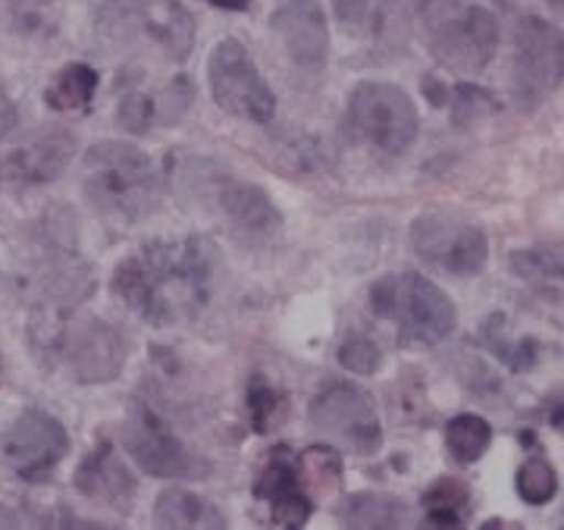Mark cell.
<instances>
[{
    "mask_svg": "<svg viewBox=\"0 0 564 530\" xmlns=\"http://www.w3.org/2000/svg\"><path fill=\"white\" fill-rule=\"evenodd\" d=\"M511 267L518 277L524 280H564V264L549 255V251H540V248H527V251H514L511 255Z\"/></svg>",
    "mask_w": 564,
    "mask_h": 530,
    "instance_id": "obj_26",
    "label": "cell"
},
{
    "mask_svg": "<svg viewBox=\"0 0 564 530\" xmlns=\"http://www.w3.org/2000/svg\"><path fill=\"white\" fill-rule=\"evenodd\" d=\"M13 25L22 35H51L57 25V3L54 0H13L10 3Z\"/></svg>",
    "mask_w": 564,
    "mask_h": 530,
    "instance_id": "obj_25",
    "label": "cell"
},
{
    "mask_svg": "<svg viewBox=\"0 0 564 530\" xmlns=\"http://www.w3.org/2000/svg\"><path fill=\"white\" fill-rule=\"evenodd\" d=\"M95 88H98V73L85 63H69L66 69H61V76L54 79L44 98L54 110H79L91 101Z\"/></svg>",
    "mask_w": 564,
    "mask_h": 530,
    "instance_id": "obj_22",
    "label": "cell"
},
{
    "mask_svg": "<svg viewBox=\"0 0 564 530\" xmlns=\"http://www.w3.org/2000/svg\"><path fill=\"white\" fill-rule=\"evenodd\" d=\"M258 496L267 499L270 518L280 528H304L307 518H311V502L299 487L295 462L282 448L263 465L261 480H258Z\"/></svg>",
    "mask_w": 564,
    "mask_h": 530,
    "instance_id": "obj_17",
    "label": "cell"
},
{
    "mask_svg": "<svg viewBox=\"0 0 564 530\" xmlns=\"http://www.w3.org/2000/svg\"><path fill=\"white\" fill-rule=\"evenodd\" d=\"M518 493L527 506H545L555 493H558V477L555 468L545 458H527L518 470Z\"/></svg>",
    "mask_w": 564,
    "mask_h": 530,
    "instance_id": "obj_24",
    "label": "cell"
},
{
    "mask_svg": "<svg viewBox=\"0 0 564 530\" xmlns=\"http://www.w3.org/2000/svg\"><path fill=\"white\" fill-rule=\"evenodd\" d=\"M154 101L148 98V95H141V91H129V95H122L120 107H117V120L129 129V132H139L144 136L148 129H151V122H154Z\"/></svg>",
    "mask_w": 564,
    "mask_h": 530,
    "instance_id": "obj_28",
    "label": "cell"
},
{
    "mask_svg": "<svg viewBox=\"0 0 564 530\" xmlns=\"http://www.w3.org/2000/svg\"><path fill=\"white\" fill-rule=\"evenodd\" d=\"M489 443H492V428L480 414H458L445 428V446L452 452V458L464 465L480 462Z\"/></svg>",
    "mask_w": 564,
    "mask_h": 530,
    "instance_id": "obj_21",
    "label": "cell"
},
{
    "mask_svg": "<svg viewBox=\"0 0 564 530\" xmlns=\"http://www.w3.org/2000/svg\"><path fill=\"white\" fill-rule=\"evenodd\" d=\"M154 524L158 528H226V518L207 499L182 487L163 489L154 502Z\"/></svg>",
    "mask_w": 564,
    "mask_h": 530,
    "instance_id": "obj_19",
    "label": "cell"
},
{
    "mask_svg": "<svg viewBox=\"0 0 564 530\" xmlns=\"http://www.w3.org/2000/svg\"><path fill=\"white\" fill-rule=\"evenodd\" d=\"M82 173L85 198L110 224H141L161 204V173L135 144L101 142L88 148Z\"/></svg>",
    "mask_w": 564,
    "mask_h": 530,
    "instance_id": "obj_2",
    "label": "cell"
},
{
    "mask_svg": "<svg viewBox=\"0 0 564 530\" xmlns=\"http://www.w3.org/2000/svg\"><path fill=\"white\" fill-rule=\"evenodd\" d=\"M514 98L524 107L545 101L564 82V32L540 17H524L514 29Z\"/></svg>",
    "mask_w": 564,
    "mask_h": 530,
    "instance_id": "obj_9",
    "label": "cell"
},
{
    "mask_svg": "<svg viewBox=\"0 0 564 530\" xmlns=\"http://www.w3.org/2000/svg\"><path fill=\"white\" fill-rule=\"evenodd\" d=\"M336 20L351 35H364L373 44H402L404 17L399 0H333Z\"/></svg>",
    "mask_w": 564,
    "mask_h": 530,
    "instance_id": "obj_18",
    "label": "cell"
},
{
    "mask_svg": "<svg viewBox=\"0 0 564 530\" xmlns=\"http://www.w3.org/2000/svg\"><path fill=\"white\" fill-rule=\"evenodd\" d=\"M13 126H17V107L0 91V139H7Z\"/></svg>",
    "mask_w": 564,
    "mask_h": 530,
    "instance_id": "obj_30",
    "label": "cell"
},
{
    "mask_svg": "<svg viewBox=\"0 0 564 530\" xmlns=\"http://www.w3.org/2000/svg\"><path fill=\"white\" fill-rule=\"evenodd\" d=\"M411 245L430 267L452 277H477L489 258L484 229L458 217L423 214L411 226Z\"/></svg>",
    "mask_w": 564,
    "mask_h": 530,
    "instance_id": "obj_10",
    "label": "cell"
},
{
    "mask_svg": "<svg viewBox=\"0 0 564 530\" xmlns=\"http://www.w3.org/2000/svg\"><path fill=\"white\" fill-rule=\"evenodd\" d=\"M370 307L377 317L395 324L408 346H440L458 324L452 299L421 273H392L373 283Z\"/></svg>",
    "mask_w": 564,
    "mask_h": 530,
    "instance_id": "obj_4",
    "label": "cell"
},
{
    "mask_svg": "<svg viewBox=\"0 0 564 530\" xmlns=\"http://www.w3.org/2000/svg\"><path fill=\"white\" fill-rule=\"evenodd\" d=\"M207 79H210L214 101L220 104L226 113L239 120L261 122V126L276 117V95L239 41L226 39L210 51Z\"/></svg>",
    "mask_w": 564,
    "mask_h": 530,
    "instance_id": "obj_7",
    "label": "cell"
},
{
    "mask_svg": "<svg viewBox=\"0 0 564 530\" xmlns=\"http://www.w3.org/2000/svg\"><path fill=\"white\" fill-rule=\"evenodd\" d=\"M214 258L204 239H158L113 270V292L148 324L195 317L210 299Z\"/></svg>",
    "mask_w": 564,
    "mask_h": 530,
    "instance_id": "obj_1",
    "label": "cell"
},
{
    "mask_svg": "<svg viewBox=\"0 0 564 530\" xmlns=\"http://www.w3.org/2000/svg\"><path fill=\"white\" fill-rule=\"evenodd\" d=\"M404 509L399 506V499L392 496H380V493H358L348 499L345 509V521L351 528H395L402 524Z\"/></svg>",
    "mask_w": 564,
    "mask_h": 530,
    "instance_id": "obj_23",
    "label": "cell"
},
{
    "mask_svg": "<svg viewBox=\"0 0 564 530\" xmlns=\"http://www.w3.org/2000/svg\"><path fill=\"white\" fill-rule=\"evenodd\" d=\"M549 3V10L555 13V17H562L564 20V0H545Z\"/></svg>",
    "mask_w": 564,
    "mask_h": 530,
    "instance_id": "obj_33",
    "label": "cell"
},
{
    "mask_svg": "<svg viewBox=\"0 0 564 530\" xmlns=\"http://www.w3.org/2000/svg\"><path fill=\"white\" fill-rule=\"evenodd\" d=\"M101 25L113 35H141L176 63L195 47V17L180 0H113L101 10Z\"/></svg>",
    "mask_w": 564,
    "mask_h": 530,
    "instance_id": "obj_8",
    "label": "cell"
},
{
    "mask_svg": "<svg viewBox=\"0 0 564 530\" xmlns=\"http://www.w3.org/2000/svg\"><path fill=\"white\" fill-rule=\"evenodd\" d=\"M73 154V136H41L32 144H25L20 154H13V173L17 180H29V183H47L54 176H61L63 166Z\"/></svg>",
    "mask_w": 564,
    "mask_h": 530,
    "instance_id": "obj_20",
    "label": "cell"
},
{
    "mask_svg": "<svg viewBox=\"0 0 564 530\" xmlns=\"http://www.w3.org/2000/svg\"><path fill=\"white\" fill-rule=\"evenodd\" d=\"M270 408H273V389L267 387L263 380H254L251 383V418H254V430H263Z\"/></svg>",
    "mask_w": 564,
    "mask_h": 530,
    "instance_id": "obj_29",
    "label": "cell"
},
{
    "mask_svg": "<svg viewBox=\"0 0 564 530\" xmlns=\"http://www.w3.org/2000/svg\"><path fill=\"white\" fill-rule=\"evenodd\" d=\"M214 7H223V10H248L251 0H210Z\"/></svg>",
    "mask_w": 564,
    "mask_h": 530,
    "instance_id": "obj_32",
    "label": "cell"
},
{
    "mask_svg": "<svg viewBox=\"0 0 564 530\" xmlns=\"http://www.w3.org/2000/svg\"><path fill=\"white\" fill-rule=\"evenodd\" d=\"M307 421L321 440L351 455H373L383 443V424L373 396L358 383L323 387L307 408Z\"/></svg>",
    "mask_w": 564,
    "mask_h": 530,
    "instance_id": "obj_6",
    "label": "cell"
},
{
    "mask_svg": "<svg viewBox=\"0 0 564 530\" xmlns=\"http://www.w3.org/2000/svg\"><path fill=\"white\" fill-rule=\"evenodd\" d=\"M122 446L135 458V465L151 477L176 480V477L198 474V462L192 458V452L182 446V440L161 414L144 402L129 408V418L122 428Z\"/></svg>",
    "mask_w": 564,
    "mask_h": 530,
    "instance_id": "obj_12",
    "label": "cell"
},
{
    "mask_svg": "<svg viewBox=\"0 0 564 530\" xmlns=\"http://www.w3.org/2000/svg\"><path fill=\"white\" fill-rule=\"evenodd\" d=\"M433 57L458 76L484 73L499 47V17L480 0H421Z\"/></svg>",
    "mask_w": 564,
    "mask_h": 530,
    "instance_id": "obj_3",
    "label": "cell"
},
{
    "mask_svg": "<svg viewBox=\"0 0 564 530\" xmlns=\"http://www.w3.org/2000/svg\"><path fill=\"white\" fill-rule=\"evenodd\" d=\"M345 126L358 142L386 154H402L417 139V107L392 82H361L345 110Z\"/></svg>",
    "mask_w": 564,
    "mask_h": 530,
    "instance_id": "obj_5",
    "label": "cell"
},
{
    "mask_svg": "<svg viewBox=\"0 0 564 530\" xmlns=\"http://www.w3.org/2000/svg\"><path fill=\"white\" fill-rule=\"evenodd\" d=\"M3 458L22 480H44L69 452V433L47 411L29 408L17 418V424L3 433Z\"/></svg>",
    "mask_w": 564,
    "mask_h": 530,
    "instance_id": "obj_14",
    "label": "cell"
},
{
    "mask_svg": "<svg viewBox=\"0 0 564 530\" xmlns=\"http://www.w3.org/2000/svg\"><path fill=\"white\" fill-rule=\"evenodd\" d=\"M76 487H79L82 496L104 502L117 511H129L132 499H135L132 470L122 465L113 446H107V443L85 455V462L76 470Z\"/></svg>",
    "mask_w": 564,
    "mask_h": 530,
    "instance_id": "obj_16",
    "label": "cell"
},
{
    "mask_svg": "<svg viewBox=\"0 0 564 530\" xmlns=\"http://www.w3.org/2000/svg\"><path fill=\"white\" fill-rule=\"evenodd\" d=\"M270 29L280 39L289 61L304 73H321L329 61V29L321 0H280L270 17Z\"/></svg>",
    "mask_w": 564,
    "mask_h": 530,
    "instance_id": "obj_15",
    "label": "cell"
},
{
    "mask_svg": "<svg viewBox=\"0 0 564 530\" xmlns=\"http://www.w3.org/2000/svg\"><path fill=\"white\" fill-rule=\"evenodd\" d=\"M383 361V351L367 336H348L339 346V365L351 374H373Z\"/></svg>",
    "mask_w": 564,
    "mask_h": 530,
    "instance_id": "obj_27",
    "label": "cell"
},
{
    "mask_svg": "<svg viewBox=\"0 0 564 530\" xmlns=\"http://www.w3.org/2000/svg\"><path fill=\"white\" fill-rule=\"evenodd\" d=\"M54 355L79 383H110L126 367V339L101 317H76L61 324Z\"/></svg>",
    "mask_w": 564,
    "mask_h": 530,
    "instance_id": "obj_11",
    "label": "cell"
},
{
    "mask_svg": "<svg viewBox=\"0 0 564 530\" xmlns=\"http://www.w3.org/2000/svg\"><path fill=\"white\" fill-rule=\"evenodd\" d=\"M192 183H198V192L207 195L210 202L223 210V217L229 220L232 232L245 242H273L282 229L280 207L273 198L251 183H239L226 173L214 176H192Z\"/></svg>",
    "mask_w": 564,
    "mask_h": 530,
    "instance_id": "obj_13",
    "label": "cell"
},
{
    "mask_svg": "<svg viewBox=\"0 0 564 530\" xmlns=\"http://www.w3.org/2000/svg\"><path fill=\"white\" fill-rule=\"evenodd\" d=\"M20 521H22V518L17 515V511H10V509H3V506H0V528H17Z\"/></svg>",
    "mask_w": 564,
    "mask_h": 530,
    "instance_id": "obj_31",
    "label": "cell"
}]
</instances>
